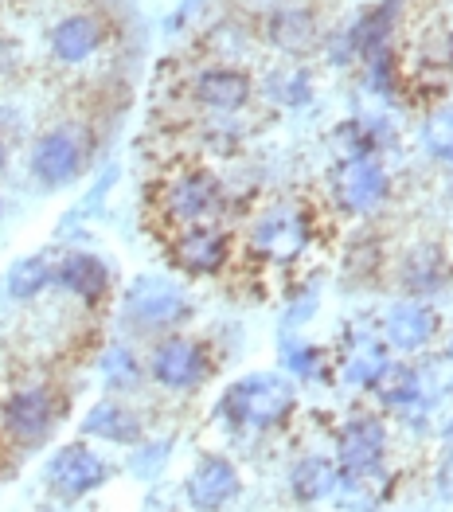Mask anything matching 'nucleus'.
Here are the masks:
<instances>
[{
	"mask_svg": "<svg viewBox=\"0 0 453 512\" xmlns=\"http://www.w3.org/2000/svg\"><path fill=\"white\" fill-rule=\"evenodd\" d=\"M297 411V384L282 372H250L215 403V419L231 434H274Z\"/></svg>",
	"mask_w": 453,
	"mask_h": 512,
	"instance_id": "1",
	"label": "nucleus"
},
{
	"mask_svg": "<svg viewBox=\"0 0 453 512\" xmlns=\"http://www.w3.org/2000/svg\"><path fill=\"white\" fill-rule=\"evenodd\" d=\"M157 212L168 223V231L196 227V223H215L227 212V188L215 172L207 169H180L172 172L157 188Z\"/></svg>",
	"mask_w": 453,
	"mask_h": 512,
	"instance_id": "2",
	"label": "nucleus"
},
{
	"mask_svg": "<svg viewBox=\"0 0 453 512\" xmlns=\"http://www.w3.org/2000/svg\"><path fill=\"white\" fill-rule=\"evenodd\" d=\"M309 243H313V215L297 200H278V204L262 208L247 231L250 251L274 266L297 262L309 251Z\"/></svg>",
	"mask_w": 453,
	"mask_h": 512,
	"instance_id": "3",
	"label": "nucleus"
},
{
	"mask_svg": "<svg viewBox=\"0 0 453 512\" xmlns=\"http://www.w3.org/2000/svg\"><path fill=\"white\" fill-rule=\"evenodd\" d=\"M192 317L188 294L165 278V274H141L125 286L122 298V321L133 325L137 333H172Z\"/></svg>",
	"mask_w": 453,
	"mask_h": 512,
	"instance_id": "4",
	"label": "nucleus"
},
{
	"mask_svg": "<svg viewBox=\"0 0 453 512\" xmlns=\"http://www.w3.org/2000/svg\"><path fill=\"white\" fill-rule=\"evenodd\" d=\"M63 399H59V391L47 384H20L12 387L8 395H4V403H0V430H4V438L8 442H16L20 450H36L43 446L55 427H59V419H63Z\"/></svg>",
	"mask_w": 453,
	"mask_h": 512,
	"instance_id": "5",
	"label": "nucleus"
},
{
	"mask_svg": "<svg viewBox=\"0 0 453 512\" xmlns=\"http://www.w3.org/2000/svg\"><path fill=\"white\" fill-rule=\"evenodd\" d=\"M145 372H149V380L157 387L184 395V391H196V387H204L211 380L215 360H211L204 341L184 337V333H165L149 348Z\"/></svg>",
	"mask_w": 453,
	"mask_h": 512,
	"instance_id": "6",
	"label": "nucleus"
},
{
	"mask_svg": "<svg viewBox=\"0 0 453 512\" xmlns=\"http://www.w3.org/2000/svg\"><path fill=\"white\" fill-rule=\"evenodd\" d=\"M90 161V133L83 126H51L32 145V176L43 188H67L83 176Z\"/></svg>",
	"mask_w": 453,
	"mask_h": 512,
	"instance_id": "7",
	"label": "nucleus"
},
{
	"mask_svg": "<svg viewBox=\"0 0 453 512\" xmlns=\"http://www.w3.org/2000/svg\"><path fill=\"white\" fill-rule=\"evenodd\" d=\"M391 196V172L379 157H344L329 172V200L344 215H371Z\"/></svg>",
	"mask_w": 453,
	"mask_h": 512,
	"instance_id": "8",
	"label": "nucleus"
},
{
	"mask_svg": "<svg viewBox=\"0 0 453 512\" xmlns=\"http://www.w3.org/2000/svg\"><path fill=\"white\" fill-rule=\"evenodd\" d=\"M110 477H114V466L86 442H71L63 450H55L43 466V485L59 501H83L90 493H98Z\"/></svg>",
	"mask_w": 453,
	"mask_h": 512,
	"instance_id": "9",
	"label": "nucleus"
},
{
	"mask_svg": "<svg viewBox=\"0 0 453 512\" xmlns=\"http://www.w3.org/2000/svg\"><path fill=\"white\" fill-rule=\"evenodd\" d=\"M231 235L219 223H196L168 231L165 255L168 262L188 278H219L231 266Z\"/></svg>",
	"mask_w": 453,
	"mask_h": 512,
	"instance_id": "10",
	"label": "nucleus"
},
{
	"mask_svg": "<svg viewBox=\"0 0 453 512\" xmlns=\"http://www.w3.org/2000/svg\"><path fill=\"white\" fill-rule=\"evenodd\" d=\"M371 395H375V403H379L387 415H395L399 423H407L411 430L426 427V423H430V411L438 407V403L430 399L426 384H422L418 364H407V360H391L387 372L375 380Z\"/></svg>",
	"mask_w": 453,
	"mask_h": 512,
	"instance_id": "11",
	"label": "nucleus"
},
{
	"mask_svg": "<svg viewBox=\"0 0 453 512\" xmlns=\"http://www.w3.org/2000/svg\"><path fill=\"white\" fill-rule=\"evenodd\" d=\"M379 337L391 352L403 356H422L430 344L442 337V317L430 301L422 298H399L387 305V313L379 317Z\"/></svg>",
	"mask_w": 453,
	"mask_h": 512,
	"instance_id": "12",
	"label": "nucleus"
},
{
	"mask_svg": "<svg viewBox=\"0 0 453 512\" xmlns=\"http://www.w3.org/2000/svg\"><path fill=\"white\" fill-rule=\"evenodd\" d=\"M387 446H391L387 423L379 415L356 411L336 427L332 462L340 470H375V466H387Z\"/></svg>",
	"mask_w": 453,
	"mask_h": 512,
	"instance_id": "13",
	"label": "nucleus"
},
{
	"mask_svg": "<svg viewBox=\"0 0 453 512\" xmlns=\"http://www.w3.org/2000/svg\"><path fill=\"white\" fill-rule=\"evenodd\" d=\"M243 493V477L239 466L223 454H204L192 473L184 477V501L192 512H223L231 509Z\"/></svg>",
	"mask_w": 453,
	"mask_h": 512,
	"instance_id": "14",
	"label": "nucleus"
},
{
	"mask_svg": "<svg viewBox=\"0 0 453 512\" xmlns=\"http://www.w3.org/2000/svg\"><path fill=\"white\" fill-rule=\"evenodd\" d=\"M188 94H192V102H196L200 110H207V114L231 118V114H239V110L250 106L254 83H250L247 71L227 67V63H215V67H204V71L192 75Z\"/></svg>",
	"mask_w": 453,
	"mask_h": 512,
	"instance_id": "15",
	"label": "nucleus"
},
{
	"mask_svg": "<svg viewBox=\"0 0 453 512\" xmlns=\"http://www.w3.org/2000/svg\"><path fill=\"white\" fill-rule=\"evenodd\" d=\"M336 364H340V384L356 387V391H371L375 380L391 364V348L383 344L379 329H348L344 352H340Z\"/></svg>",
	"mask_w": 453,
	"mask_h": 512,
	"instance_id": "16",
	"label": "nucleus"
},
{
	"mask_svg": "<svg viewBox=\"0 0 453 512\" xmlns=\"http://www.w3.org/2000/svg\"><path fill=\"white\" fill-rule=\"evenodd\" d=\"M102 43H106V24L94 12H71L63 20H55V28L47 36L55 63H63V67H83L86 59H94L102 51Z\"/></svg>",
	"mask_w": 453,
	"mask_h": 512,
	"instance_id": "17",
	"label": "nucleus"
},
{
	"mask_svg": "<svg viewBox=\"0 0 453 512\" xmlns=\"http://www.w3.org/2000/svg\"><path fill=\"white\" fill-rule=\"evenodd\" d=\"M55 286L83 305H102L110 298L114 274H110L106 258L90 255V251H71L55 262Z\"/></svg>",
	"mask_w": 453,
	"mask_h": 512,
	"instance_id": "18",
	"label": "nucleus"
},
{
	"mask_svg": "<svg viewBox=\"0 0 453 512\" xmlns=\"http://www.w3.org/2000/svg\"><path fill=\"white\" fill-rule=\"evenodd\" d=\"M395 473L387 466L375 470H340L336 489H332V505L340 512H379L387 505V497L395 493Z\"/></svg>",
	"mask_w": 453,
	"mask_h": 512,
	"instance_id": "19",
	"label": "nucleus"
},
{
	"mask_svg": "<svg viewBox=\"0 0 453 512\" xmlns=\"http://www.w3.org/2000/svg\"><path fill=\"white\" fill-rule=\"evenodd\" d=\"M450 282V255L438 243H418L399 262V286L407 298H430Z\"/></svg>",
	"mask_w": 453,
	"mask_h": 512,
	"instance_id": "20",
	"label": "nucleus"
},
{
	"mask_svg": "<svg viewBox=\"0 0 453 512\" xmlns=\"http://www.w3.org/2000/svg\"><path fill=\"white\" fill-rule=\"evenodd\" d=\"M83 434L98 438V442H110V446H137L145 438V427H141V415L129 411L125 403L98 399L83 415Z\"/></svg>",
	"mask_w": 453,
	"mask_h": 512,
	"instance_id": "21",
	"label": "nucleus"
},
{
	"mask_svg": "<svg viewBox=\"0 0 453 512\" xmlns=\"http://www.w3.org/2000/svg\"><path fill=\"white\" fill-rule=\"evenodd\" d=\"M336 477H340V466L332 458H325V454H305L289 470V493L301 505H321V501L332 497Z\"/></svg>",
	"mask_w": 453,
	"mask_h": 512,
	"instance_id": "22",
	"label": "nucleus"
},
{
	"mask_svg": "<svg viewBox=\"0 0 453 512\" xmlns=\"http://www.w3.org/2000/svg\"><path fill=\"white\" fill-rule=\"evenodd\" d=\"M395 20H399V0H383L379 8L364 12L356 20V28L348 32V51L356 59H371L379 51H387L391 43V32H395Z\"/></svg>",
	"mask_w": 453,
	"mask_h": 512,
	"instance_id": "23",
	"label": "nucleus"
},
{
	"mask_svg": "<svg viewBox=\"0 0 453 512\" xmlns=\"http://www.w3.org/2000/svg\"><path fill=\"white\" fill-rule=\"evenodd\" d=\"M51 282H55V262H51V255H28L8 270V298L28 305V301L40 298Z\"/></svg>",
	"mask_w": 453,
	"mask_h": 512,
	"instance_id": "24",
	"label": "nucleus"
},
{
	"mask_svg": "<svg viewBox=\"0 0 453 512\" xmlns=\"http://www.w3.org/2000/svg\"><path fill=\"white\" fill-rule=\"evenodd\" d=\"M98 372H102V380H106L110 391H137L141 380H145L141 356L122 341L106 344V352H102V360H98Z\"/></svg>",
	"mask_w": 453,
	"mask_h": 512,
	"instance_id": "25",
	"label": "nucleus"
},
{
	"mask_svg": "<svg viewBox=\"0 0 453 512\" xmlns=\"http://www.w3.org/2000/svg\"><path fill=\"white\" fill-rule=\"evenodd\" d=\"M317 40V24L305 8H286L270 20V43L282 51H309Z\"/></svg>",
	"mask_w": 453,
	"mask_h": 512,
	"instance_id": "26",
	"label": "nucleus"
},
{
	"mask_svg": "<svg viewBox=\"0 0 453 512\" xmlns=\"http://www.w3.org/2000/svg\"><path fill=\"white\" fill-rule=\"evenodd\" d=\"M418 145L426 157L442 161V165H453V106H438L422 118V129H418Z\"/></svg>",
	"mask_w": 453,
	"mask_h": 512,
	"instance_id": "27",
	"label": "nucleus"
},
{
	"mask_svg": "<svg viewBox=\"0 0 453 512\" xmlns=\"http://www.w3.org/2000/svg\"><path fill=\"white\" fill-rule=\"evenodd\" d=\"M282 368L289 372V380H317L325 368V352L317 344L301 341L297 333L282 337Z\"/></svg>",
	"mask_w": 453,
	"mask_h": 512,
	"instance_id": "28",
	"label": "nucleus"
},
{
	"mask_svg": "<svg viewBox=\"0 0 453 512\" xmlns=\"http://www.w3.org/2000/svg\"><path fill=\"white\" fill-rule=\"evenodd\" d=\"M165 458H168V442H157V446H141L137 442V454H133V473L137 477H157V470L165 466Z\"/></svg>",
	"mask_w": 453,
	"mask_h": 512,
	"instance_id": "29",
	"label": "nucleus"
},
{
	"mask_svg": "<svg viewBox=\"0 0 453 512\" xmlns=\"http://www.w3.org/2000/svg\"><path fill=\"white\" fill-rule=\"evenodd\" d=\"M438 493H442V497H453V454L450 450L442 454V466H438Z\"/></svg>",
	"mask_w": 453,
	"mask_h": 512,
	"instance_id": "30",
	"label": "nucleus"
},
{
	"mask_svg": "<svg viewBox=\"0 0 453 512\" xmlns=\"http://www.w3.org/2000/svg\"><path fill=\"white\" fill-rule=\"evenodd\" d=\"M442 360H446V364H450V368H453V337H450V341H446V352H442Z\"/></svg>",
	"mask_w": 453,
	"mask_h": 512,
	"instance_id": "31",
	"label": "nucleus"
},
{
	"mask_svg": "<svg viewBox=\"0 0 453 512\" xmlns=\"http://www.w3.org/2000/svg\"><path fill=\"white\" fill-rule=\"evenodd\" d=\"M4 161H8V145H4V137H0V169H4Z\"/></svg>",
	"mask_w": 453,
	"mask_h": 512,
	"instance_id": "32",
	"label": "nucleus"
},
{
	"mask_svg": "<svg viewBox=\"0 0 453 512\" xmlns=\"http://www.w3.org/2000/svg\"><path fill=\"white\" fill-rule=\"evenodd\" d=\"M0 215H4V200H0Z\"/></svg>",
	"mask_w": 453,
	"mask_h": 512,
	"instance_id": "33",
	"label": "nucleus"
},
{
	"mask_svg": "<svg viewBox=\"0 0 453 512\" xmlns=\"http://www.w3.org/2000/svg\"><path fill=\"white\" fill-rule=\"evenodd\" d=\"M450 55H453V36H450Z\"/></svg>",
	"mask_w": 453,
	"mask_h": 512,
	"instance_id": "34",
	"label": "nucleus"
}]
</instances>
